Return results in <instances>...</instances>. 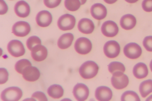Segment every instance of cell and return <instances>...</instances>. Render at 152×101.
<instances>
[{
  "instance_id": "15",
  "label": "cell",
  "mask_w": 152,
  "mask_h": 101,
  "mask_svg": "<svg viewBox=\"0 0 152 101\" xmlns=\"http://www.w3.org/2000/svg\"><path fill=\"white\" fill-rule=\"evenodd\" d=\"M48 50L46 47L41 44L34 47L31 51V54L35 61L40 62L45 60L48 55Z\"/></svg>"
},
{
  "instance_id": "25",
  "label": "cell",
  "mask_w": 152,
  "mask_h": 101,
  "mask_svg": "<svg viewBox=\"0 0 152 101\" xmlns=\"http://www.w3.org/2000/svg\"><path fill=\"white\" fill-rule=\"evenodd\" d=\"M121 100L122 101L140 100L137 94L134 91L131 90L124 92L121 96Z\"/></svg>"
},
{
  "instance_id": "39",
  "label": "cell",
  "mask_w": 152,
  "mask_h": 101,
  "mask_svg": "<svg viewBox=\"0 0 152 101\" xmlns=\"http://www.w3.org/2000/svg\"><path fill=\"white\" fill-rule=\"evenodd\" d=\"M150 67L151 71L152 72V60L150 62Z\"/></svg>"
},
{
  "instance_id": "4",
  "label": "cell",
  "mask_w": 152,
  "mask_h": 101,
  "mask_svg": "<svg viewBox=\"0 0 152 101\" xmlns=\"http://www.w3.org/2000/svg\"><path fill=\"white\" fill-rule=\"evenodd\" d=\"M74 47L76 51L79 54H86L91 51L92 44L90 40L88 38L81 37L76 41Z\"/></svg>"
},
{
  "instance_id": "28",
  "label": "cell",
  "mask_w": 152,
  "mask_h": 101,
  "mask_svg": "<svg viewBox=\"0 0 152 101\" xmlns=\"http://www.w3.org/2000/svg\"><path fill=\"white\" fill-rule=\"evenodd\" d=\"M41 44V41L37 36H34L29 37L26 42V45L28 49L31 51L35 46Z\"/></svg>"
},
{
  "instance_id": "18",
  "label": "cell",
  "mask_w": 152,
  "mask_h": 101,
  "mask_svg": "<svg viewBox=\"0 0 152 101\" xmlns=\"http://www.w3.org/2000/svg\"><path fill=\"white\" fill-rule=\"evenodd\" d=\"M77 28L81 32L89 34L93 31L95 26L94 23L91 20L87 18H83L79 21Z\"/></svg>"
},
{
  "instance_id": "5",
  "label": "cell",
  "mask_w": 152,
  "mask_h": 101,
  "mask_svg": "<svg viewBox=\"0 0 152 101\" xmlns=\"http://www.w3.org/2000/svg\"><path fill=\"white\" fill-rule=\"evenodd\" d=\"M111 82L115 89H121L126 87L129 83L128 77L121 72H118L113 74Z\"/></svg>"
},
{
  "instance_id": "19",
  "label": "cell",
  "mask_w": 152,
  "mask_h": 101,
  "mask_svg": "<svg viewBox=\"0 0 152 101\" xmlns=\"http://www.w3.org/2000/svg\"><path fill=\"white\" fill-rule=\"evenodd\" d=\"M136 24V20L134 16L130 14H127L123 16L120 20L121 27L126 30L132 29Z\"/></svg>"
},
{
  "instance_id": "6",
  "label": "cell",
  "mask_w": 152,
  "mask_h": 101,
  "mask_svg": "<svg viewBox=\"0 0 152 101\" xmlns=\"http://www.w3.org/2000/svg\"><path fill=\"white\" fill-rule=\"evenodd\" d=\"M7 49L10 54L15 57L22 56L25 52L23 44L18 40H13L10 41L7 46Z\"/></svg>"
},
{
  "instance_id": "16",
  "label": "cell",
  "mask_w": 152,
  "mask_h": 101,
  "mask_svg": "<svg viewBox=\"0 0 152 101\" xmlns=\"http://www.w3.org/2000/svg\"><path fill=\"white\" fill-rule=\"evenodd\" d=\"M23 78L29 81H34L40 77V73L39 69L36 67L30 66L26 68L22 74Z\"/></svg>"
},
{
  "instance_id": "3",
  "label": "cell",
  "mask_w": 152,
  "mask_h": 101,
  "mask_svg": "<svg viewBox=\"0 0 152 101\" xmlns=\"http://www.w3.org/2000/svg\"><path fill=\"white\" fill-rule=\"evenodd\" d=\"M75 17L72 15L66 14L61 16L57 22L59 28L63 31L69 30L72 29L76 23Z\"/></svg>"
},
{
  "instance_id": "37",
  "label": "cell",
  "mask_w": 152,
  "mask_h": 101,
  "mask_svg": "<svg viewBox=\"0 0 152 101\" xmlns=\"http://www.w3.org/2000/svg\"><path fill=\"white\" fill-rule=\"evenodd\" d=\"M146 101H152V95H151L150 96H149L148 98H147L146 100Z\"/></svg>"
},
{
  "instance_id": "17",
  "label": "cell",
  "mask_w": 152,
  "mask_h": 101,
  "mask_svg": "<svg viewBox=\"0 0 152 101\" xmlns=\"http://www.w3.org/2000/svg\"><path fill=\"white\" fill-rule=\"evenodd\" d=\"M14 11L18 17L25 18L30 14V8L28 4L23 0L18 1L14 7Z\"/></svg>"
},
{
  "instance_id": "23",
  "label": "cell",
  "mask_w": 152,
  "mask_h": 101,
  "mask_svg": "<svg viewBox=\"0 0 152 101\" xmlns=\"http://www.w3.org/2000/svg\"><path fill=\"white\" fill-rule=\"evenodd\" d=\"M139 89L142 97H146L152 92V80L149 79L142 82L140 84Z\"/></svg>"
},
{
  "instance_id": "12",
  "label": "cell",
  "mask_w": 152,
  "mask_h": 101,
  "mask_svg": "<svg viewBox=\"0 0 152 101\" xmlns=\"http://www.w3.org/2000/svg\"><path fill=\"white\" fill-rule=\"evenodd\" d=\"M52 16L50 13L47 10L40 11L37 14L36 20L37 25L42 27L49 26L52 21Z\"/></svg>"
},
{
  "instance_id": "8",
  "label": "cell",
  "mask_w": 152,
  "mask_h": 101,
  "mask_svg": "<svg viewBox=\"0 0 152 101\" xmlns=\"http://www.w3.org/2000/svg\"><path fill=\"white\" fill-rule=\"evenodd\" d=\"M123 52L125 55L129 58L134 59L139 57L142 53L141 47L135 43H130L124 47Z\"/></svg>"
},
{
  "instance_id": "26",
  "label": "cell",
  "mask_w": 152,
  "mask_h": 101,
  "mask_svg": "<svg viewBox=\"0 0 152 101\" xmlns=\"http://www.w3.org/2000/svg\"><path fill=\"white\" fill-rule=\"evenodd\" d=\"M31 65V63L30 61L24 59L18 61L15 65V68L18 73L22 74L23 70L26 68Z\"/></svg>"
},
{
  "instance_id": "31",
  "label": "cell",
  "mask_w": 152,
  "mask_h": 101,
  "mask_svg": "<svg viewBox=\"0 0 152 101\" xmlns=\"http://www.w3.org/2000/svg\"><path fill=\"white\" fill-rule=\"evenodd\" d=\"M61 0H44L45 5L50 8H55L60 4Z\"/></svg>"
},
{
  "instance_id": "40",
  "label": "cell",
  "mask_w": 152,
  "mask_h": 101,
  "mask_svg": "<svg viewBox=\"0 0 152 101\" xmlns=\"http://www.w3.org/2000/svg\"></svg>"
},
{
  "instance_id": "34",
  "label": "cell",
  "mask_w": 152,
  "mask_h": 101,
  "mask_svg": "<svg viewBox=\"0 0 152 101\" xmlns=\"http://www.w3.org/2000/svg\"><path fill=\"white\" fill-rule=\"evenodd\" d=\"M8 10V7L4 0H0V15L6 14Z\"/></svg>"
},
{
  "instance_id": "1",
  "label": "cell",
  "mask_w": 152,
  "mask_h": 101,
  "mask_svg": "<svg viewBox=\"0 0 152 101\" xmlns=\"http://www.w3.org/2000/svg\"><path fill=\"white\" fill-rule=\"evenodd\" d=\"M99 67L94 62L89 60L83 63L80 66L79 70L81 76L86 79L92 78L98 73Z\"/></svg>"
},
{
  "instance_id": "20",
  "label": "cell",
  "mask_w": 152,
  "mask_h": 101,
  "mask_svg": "<svg viewBox=\"0 0 152 101\" xmlns=\"http://www.w3.org/2000/svg\"><path fill=\"white\" fill-rule=\"evenodd\" d=\"M74 39L73 35L71 33H66L62 35L58 39L57 45L61 49H66L70 46Z\"/></svg>"
},
{
  "instance_id": "10",
  "label": "cell",
  "mask_w": 152,
  "mask_h": 101,
  "mask_svg": "<svg viewBox=\"0 0 152 101\" xmlns=\"http://www.w3.org/2000/svg\"><path fill=\"white\" fill-rule=\"evenodd\" d=\"M73 93L77 100L83 101L88 98L89 91L88 87L85 84L78 83L74 86Z\"/></svg>"
},
{
  "instance_id": "22",
  "label": "cell",
  "mask_w": 152,
  "mask_h": 101,
  "mask_svg": "<svg viewBox=\"0 0 152 101\" xmlns=\"http://www.w3.org/2000/svg\"><path fill=\"white\" fill-rule=\"evenodd\" d=\"M47 93L51 97L54 99H59L63 96L64 90L61 85L54 84L48 88Z\"/></svg>"
},
{
  "instance_id": "24",
  "label": "cell",
  "mask_w": 152,
  "mask_h": 101,
  "mask_svg": "<svg viewBox=\"0 0 152 101\" xmlns=\"http://www.w3.org/2000/svg\"><path fill=\"white\" fill-rule=\"evenodd\" d=\"M108 66L109 71L112 74L118 72L124 73L125 70V68L124 64L119 62H112Z\"/></svg>"
},
{
  "instance_id": "21",
  "label": "cell",
  "mask_w": 152,
  "mask_h": 101,
  "mask_svg": "<svg viewBox=\"0 0 152 101\" xmlns=\"http://www.w3.org/2000/svg\"><path fill=\"white\" fill-rule=\"evenodd\" d=\"M133 73L134 76L138 79L145 78L148 75V70L146 65L142 62H139L134 66Z\"/></svg>"
},
{
  "instance_id": "14",
  "label": "cell",
  "mask_w": 152,
  "mask_h": 101,
  "mask_svg": "<svg viewBox=\"0 0 152 101\" xmlns=\"http://www.w3.org/2000/svg\"><path fill=\"white\" fill-rule=\"evenodd\" d=\"M95 96L97 100L100 101L110 100L113 96L111 90L109 87L105 86H100L96 89Z\"/></svg>"
},
{
  "instance_id": "33",
  "label": "cell",
  "mask_w": 152,
  "mask_h": 101,
  "mask_svg": "<svg viewBox=\"0 0 152 101\" xmlns=\"http://www.w3.org/2000/svg\"><path fill=\"white\" fill-rule=\"evenodd\" d=\"M31 97L37 98L39 101H47L48 100L45 94L43 92L40 91H37L34 92L32 94Z\"/></svg>"
},
{
  "instance_id": "7",
  "label": "cell",
  "mask_w": 152,
  "mask_h": 101,
  "mask_svg": "<svg viewBox=\"0 0 152 101\" xmlns=\"http://www.w3.org/2000/svg\"><path fill=\"white\" fill-rule=\"evenodd\" d=\"M104 54L107 57L113 58L117 57L120 52V47L116 41L110 40L107 41L103 47Z\"/></svg>"
},
{
  "instance_id": "9",
  "label": "cell",
  "mask_w": 152,
  "mask_h": 101,
  "mask_svg": "<svg viewBox=\"0 0 152 101\" xmlns=\"http://www.w3.org/2000/svg\"><path fill=\"white\" fill-rule=\"evenodd\" d=\"M31 27L27 22L19 21L16 22L12 27V33L16 36L23 37L27 35L31 31Z\"/></svg>"
},
{
  "instance_id": "36",
  "label": "cell",
  "mask_w": 152,
  "mask_h": 101,
  "mask_svg": "<svg viewBox=\"0 0 152 101\" xmlns=\"http://www.w3.org/2000/svg\"><path fill=\"white\" fill-rule=\"evenodd\" d=\"M127 2L130 3H135L139 0H125Z\"/></svg>"
},
{
  "instance_id": "29",
  "label": "cell",
  "mask_w": 152,
  "mask_h": 101,
  "mask_svg": "<svg viewBox=\"0 0 152 101\" xmlns=\"http://www.w3.org/2000/svg\"><path fill=\"white\" fill-rule=\"evenodd\" d=\"M143 45L147 51L152 52V36L145 37L143 41Z\"/></svg>"
},
{
  "instance_id": "2",
  "label": "cell",
  "mask_w": 152,
  "mask_h": 101,
  "mask_svg": "<svg viewBox=\"0 0 152 101\" xmlns=\"http://www.w3.org/2000/svg\"><path fill=\"white\" fill-rule=\"evenodd\" d=\"M23 92L18 87L11 86L4 89L1 92V100L4 101H17L20 99Z\"/></svg>"
},
{
  "instance_id": "11",
  "label": "cell",
  "mask_w": 152,
  "mask_h": 101,
  "mask_svg": "<svg viewBox=\"0 0 152 101\" xmlns=\"http://www.w3.org/2000/svg\"><path fill=\"white\" fill-rule=\"evenodd\" d=\"M101 31L105 36L112 37L116 36L118 33L119 28L116 23L112 20H107L102 24Z\"/></svg>"
},
{
  "instance_id": "38",
  "label": "cell",
  "mask_w": 152,
  "mask_h": 101,
  "mask_svg": "<svg viewBox=\"0 0 152 101\" xmlns=\"http://www.w3.org/2000/svg\"><path fill=\"white\" fill-rule=\"evenodd\" d=\"M86 1L87 0H80L81 5H83L85 4Z\"/></svg>"
},
{
  "instance_id": "32",
  "label": "cell",
  "mask_w": 152,
  "mask_h": 101,
  "mask_svg": "<svg viewBox=\"0 0 152 101\" xmlns=\"http://www.w3.org/2000/svg\"><path fill=\"white\" fill-rule=\"evenodd\" d=\"M142 6L143 9L145 12L152 11V0H143Z\"/></svg>"
},
{
  "instance_id": "27",
  "label": "cell",
  "mask_w": 152,
  "mask_h": 101,
  "mask_svg": "<svg viewBox=\"0 0 152 101\" xmlns=\"http://www.w3.org/2000/svg\"><path fill=\"white\" fill-rule=\"evenodd\" d=\"M64 4L66 8L71 11H77L81 5L79 0H65Z\"/></svg>"
},
{
  "instance_id": "30",
  "label": "cell",
  "mask_w": 152,
  "mask_h": 101,
  "mask_svg": "<svg viewBox=\"0 0 152 101\" xmlns=\"http://www.w3.org/2000/svg\"><path fill=\"white\" fill-rule=\"evenodd\" d=\"M0 82L1 84L5 83L8 79L9 73L7 70L4 68H1Z\"/></svg>"
},
{
  "instance_id": "13",
  "label": "cell",
  "mask_w": 152,
  "mask_h": 101,
  "mask_svg": "<svg viewBox=\"0 0 152 101\" xmlns=\"http://www.w3.org/2000/svg\"><path fill=\"white\" fill-rule=\"evenodd\" d=\"M90 12L92 16L98 20L104 18L107 14L106 7L103 4L99 3H96L92 5Z\"/></svg>"
},
{
  "instance_id": "35",
  "label": "cell",
  "mask_w": 152,
  "mask_h": 101,
  "mask_svg": "<svg viewBox=\"0 0 152 101\" xmlns=\"http://www.w3.org/2000/svg\"><path fill=\"white\" fill-rule=\"evenodd\" d=\"M118 0H104L107 3L110 4H113L115 2Z\"/></svg>"
}]
</instances>
